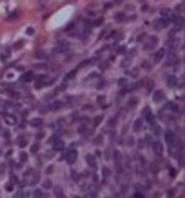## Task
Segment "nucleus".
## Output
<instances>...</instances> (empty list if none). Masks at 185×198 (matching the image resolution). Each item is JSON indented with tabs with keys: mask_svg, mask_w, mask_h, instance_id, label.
<instances>
[{
	"mask_svg": "<svg viewBox=\"0 0 185 198\" xmlns=\"http://www.w3.org/2000/svg\"><path fill=\"white\" fill-rule=\"evenodd\" d=\"M176 133L174 131H165V142H167V145H169V149H171V153H172V147H174V144H176Z\"/></svg>",
	"mask_w": 185,
	"mask_h": 198,
	"instance_id": "1",
	"label": "nucleus"
},
{
	"mask_svg": "<svg viewBox=\"0 0 185 198\" xmlns=\"http://www.w3.org/2000/svg\"><path fill=\"white\" fill-rule=\"evenodd\" d=\"M49 84H53V80L51 78H47L46 75H42L40 78H36V87L40 89V87H44V86H49Z\"/></svg>",
	"mask_w": 185,
	"mask_h": 198,
	"instance_id": "2",
	"label": "nucleus"
},
{
	"mask_svg": "<svg viewBox=\"0 0 185 198\" xmlns=\"http://www.w3.org/2000/svg\"><path fill=\"white\" fill-rule=\"evenodd\" d=\"M156 44H158V40H156V36H151L147 42H145V49H152V47H156Z\"/></svg>",
	"mask_w": 185,
	"mask_h": 198,
	"instance_id": "3",
	"label": "nucleus"
},
{
	"mask_svg": "<svg viewBox=\"0 0 185 198\" xmlns=\"http://www.w3.org/2000/svg\"><path fill=\"white\" fill-rule=\"evenodd\" d=\"M65 158H67V162H69V164H74V162H76V151H74V149H71V151L67 153V156H65Z\"/></svg>",
	"mask_w": 185,
	"mask_h": 198,
	"instance_id": "4",
	"label": "nucleus"
},
{
	"mask_svg": "<svg viewBox=\"0 0 185 198\" xmlns=\"http://www.w3.org/2000/svg\"><path fill=\"white\" fill-rule=\"evenodd\" d=\"M64 51H67V44H65V42H60L58 47L54 49V53H64Z\"/></svg>",
	"mask_w": 185,
	"mask_h": 198,
	"instance_id": "5",
	"label": "nucleus"
},
{
	"mask_svg": "<svg viewBox=\"0 0 185 198\" xmlns=\"http://www.w3.org/2000/svg\"><path fill=\"white\" fill-rule=\"evenodd\" d=\"M152 149H154V153H156L158 156L163 153V149H161V144H158V142H154V144H152Z\"/></svg>",
	"mask_w": 185,
	"mask_h": 198,
	"instance_id": "6",
	"label": "nucleus"
},
{
	"mask_svg": "<svg viewBox=\"0 0 185 198\" xmlns=\"http://www.w3.org/2000/svg\"><path fill=\"white\" fill-rule=\"evenodd\" d=\"M87 165H89V167H96V158H94L93 154L87 156Z\"/></svg>",
	"mask_w": 185,
	"mask_h": 198,
	"instance_id": "7",
	"label": "nucleus"
},
{
	"mask_svg": "<svg viewBox=\"0 0 185 198\" xmlns=\"http://www.w3.org/2000/svg\"><path fill=\"white\" fill-rule=\"evenodd\" d=\"M152 100H154V102H161L163 100V93L161 91H156L154 95H152Z\"/></svg>",
	"mask_w": 185,
	"mask_h": 198,
	"instance_id": "8",
	"label": "nucleus"
},
{
	"mask_svg": "<svg viewBox=\"0 0 185 198\" xmlns=\"http://www.w3.org/2000/svg\"><path fill=\"white\" fill-rule=\"evenodd\" d=\"M163 55H165V51H163V49H158L156 55H154V62H160V60L163 58Z\"/></svg>",
	"mask_w": 185,
	"mask_h": 198,
	"instance_id": "9",
	"label": "nucleus"
},
{
	"mask_svg": "<svg viewBox=\"0 0 185 198\" xmlns=\"http://www.w3.org/2000/svg\"><path fill=\"white\" fill-rule=\"evenodd\" d=\"M165 107H167V109H171V111H174V113H176V111L180 109V107H178L174 102H169V104H165Z\"/></svg>",
	"mask_w": 185,
	"mask_h": 198,
	"instance_id": "10",
	"label": "nucleus"
},
{
	"mask_svg": "<svg viewBox=\"0 0 185 198\" xmlns=\"http://www.w3.org/2000/svg\"><path fill=\"white\" fill-rule=\"evenodd\" d=\"M167 86H169V87H174V86H176V76H169V78H167Z\"/></svg>",
	"mask_w": 185,
	"mask_h": 198,
	"instance_id": "11",
	"label": "nucleus"
},
{
	"mask_svg": "<svg viewBox=\"0 0 185 198\" xmlns=\"http://www.w3.org/2000/svg\"><path fill=\"white\" fill-rule=\"evenodd\" d=\"M151 129H152V134H156V137H158V134L161 133V129H160V126H158V124H152V127H151Z\"/></svg>",
	"mask_w": 185,
	"mask_h": 198,
	"instance_id": "12",
	"label": "nucleus"
},
{
	"mask_svg": "<svg viewBox=\"0 0 185 198\" xmlns=\"http://www.w3.org/2000/svg\"><path fill=\"white\" fill-rule=\"evenodd\" d=\"M35 78V75H33V73H26L24 76H22V82H29V80H33Z\"/></svg>",
	"mask_w": 185,
	"mask_h": 198,
	"instance_id": "13",
	"label": "nucleus"
},
{
	"mask_svg": "<svg viewBox=\"0 0 185 198\" xmlns=\"http://www.w3.org/2000/svg\"><path fill=\"white\" fill-rule=\"evenodd\" d=\"M18 145H20V147H26V145H27V138L26 137H20L18 138Z\"/></svg>",
	"mask_w": 185,
	"mask_h": 198,
	"instance_id": "14",
	"label": "nucleus"
},
{
	"mask_svg": "<svg viewBox=\"0 0 185 198\" xmlns=\"http://www.w3.org/2000/svg\"><path fill=\"white\" fill-rule=\"evenodd\" d=\"M60 107H62V102H54L49 106V109H60Z\"/></svg>",
	"mask_w": 185,
	"mask_h": 198,
	"instance_id": "15",
	"label": "nucleus"
},
{
	"mask_svg": "<svg viewBox=\"0 0 185 198\" xmlns=\"http://www.w3.org/2000/svg\"><path fill=\"white\" fill-rule=\"evenodd\" d=\"M116 20L118 22H125V15L124 13H116Z\"/></svg>",
	"mask_w": 185,
	"mask_h": 198,
	"instance_id": "16",
	"label": "nucleus"
},
{
	"mask_svg": "<svg viewBox=\"0 0 185 198\" xmlns=\"http://www.w3.org/2000/svg\"><path fill=\"white\" fill-rule=\"evenodd\" d=\"M40 124H42V120H40V118H35V120H31V126H33V127H38Z\"/></svg>",
	"mask_w": 185,
	"mask_h": 198,
	"instance_id": "17",
	"label": "nucleus"
},
{
	"mask_svg": "<svg viewBox=\"0 0 185 198\" xmlns=\"http://www.w3.org/2000/svg\"><path fill=\"white\" fill-rule=\"evenodd\" d=\"M44 187H46V189H51V187H53L51 180H44Z\"/></svg>",
	"mask_w": 185,
	"mask_h": 198,
	"instance_id": "18",
	"label": "nucleus"
},
{
	"mask_svg": "<svg viewBox=\"0 0 185 198\" xmlns=\"http://www.w3.org/2000/svg\"><path fill=\"white\" fill-rule=\"evenodd\" d=\"M140 127H141V120H136L134 122V131H140Z\"/></svg>",
	"mask_w": 185,
	"mask_h": 198,
	"instance_id": "19",
	"label": "nucleus"
},
{
	"mask_svg": "<svg viewBox=\"0 0 185 198\" xmlns=\"http://www.w3.org/2000/svg\"><path fill=\"white\" fill-rule=\"evenodd\" d=\"M15 18H18V11H15V13L9 15V20H15Z\"/></svg>",
	"mask_w": 185,
	"mask_h": 198,
	"instance_id": "20",
	"label": "nucleus"
},
{
	"mask_svg": "<svg viewBox=\"0 0 185 198\" xmlns=\"http://www.w3.org/2000/svg\"><path fill=\"white\" fill-rule=\"evenodd\" d=\"M6 120H7L9 124H16V118H15V117H7Z\"/></svg>",
	"mask_w": 185,
	"mask_h": 198,
	"instance_id": "21",
	"label": "nucleus"
},
{
	"mask_svg": "<svg viewBox=\"0 0 185 198\" xmlns=\"http://www.w3.org/2000/svg\"><path fill=\"white\" fill-rule=\"evenodd\" d=\"M7 93H9V95H11V96H15V98L18 96V93H16V91H13V89H7Z\"/></svg>",
	"mask_w": 185,
	"mask_h": 198,
	"instance_id": "22",
	"label": "nucleus"
},
{
	"mask_svg": "<svg viewBox=\"0 0 185 198\" xmlns=\"http://www.w3.org/2000/svg\"><path fill=\"white\" fill-rule=\"evenodd\" d=\"M54 193H56V196H62L64 193H62V189H60V187H56V189H54Z\"/></svg>",
	"mask_w": 185,
	"mask_h": 198,
	"instance_id": "23",
	"label": "nucleus"
},
{
	"mask_svg": "<svg viewBox=\"0 0 185 198\" xmlns=\"http://www.w3.org/2000/svg\"><path fill=\"white\" fill-rule=\"evenodd\" d=\"M20 160H22V162H26V160H27V154H26V153H22V154H20Z\"/></svg>",
	"mask_w": 185,
	"mask_h": 198,
	"instance_id": "24",
	"label": "nucleus"
},
{
	"mask_svg": "<svg viewBox=\"0 0 185 198\" xmlns=\"http://www.w3.org/2000/svg\"><path fill=\"white\" fill-rule=\"evenodd\" d=\"M4 173H6V165L0 164V174H4Z\"/></svg>",
	"mask_w": 185,
	"mask_h": 198,
	"instance_id": "25",
	"label": "nucleus"
},
{
	"mask_svg": "<svg viewBox=\"0 0 185 198\" xmlns=\"http://www.w3.org/2000/svg\"><path fill=\"white\" fill-rule=\"evenodd\" d=\"M6 189H7V191H13V184H11V182H9V184L6 185Z\"/></svg>",
	"mask_w": 185,
	"mask_h": 198,
	"instance_id": "26",
	"label": "nucleus"
},
{
	"mask_svg": "<svg viewBox=\"0 0 185 198\" xmlns=\"http://www.w3.org/2000/svg\"><path fill=\"white\" fill-rule=\"evenodd\" d=\"M102 173H104V176H105V178H107V176H109V173H111V171H109V169H107V167H105V169H104V171H102Z\"/></svg>",
	"mask_w": 185,
	"mask_h": 198,
	"instance_id": "27",
	"label": "nucleus"
},
{
	"mask_svg": "<svg viewBox=\"0 0 185 198\" xmlns=\"http://www.w3.org/2000/svg\"><path fill=\"white\" fill-rule=\"evenodd\" d=\"M33 196H44V193L42 191H35V193H33Z\"/></svg>",
	"mask_w": 185,
	"mask_h": 198,
	"instance_id": "28",
	"label": "nucleus"
},
{
	"mask_svg": "<svg viewBox=\"0 0 185 198\" xmlns=\"http://www.w3.org/2000/svg\"><path fill=\"white\" fill-rule=\"evenodd\" d=\"M26 33H27V35H33V33H35V29H33V27H27Z\"/></svg>",
	"mask_w": 185,
	"mask_h": 198,
	"instance_id": "29",
	"label": "nucleus"
}]
</instances>
